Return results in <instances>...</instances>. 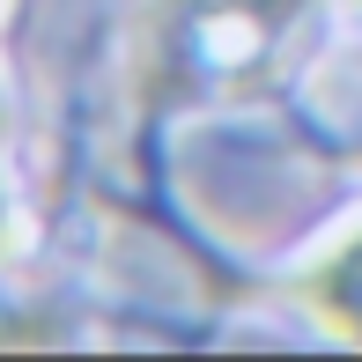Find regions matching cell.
Segmentation results:
<instances>
[{
	"label": "cell",
	"instance_id": "cell-2",
	"mask_svg": "<svg viewBox=\"0 0 362 362\" xmlns=\"http://www.w3.org/2000/svg\"><path fill=\"white\" fill-rule=\"evenodd\" d=\"M296 288H303V303L318 310L340 340H355V348H362V222H355V229H348V237H340Z\"/></svg>",
	"mask_w": 362,
	"mask_h": 362
},
{
	"label": "cell",
	"instance_id": "cell-1",
	"mask_svg": "<svg viewBox=\"0 0 362 362\" xmlns=\"http://www.w3.org/2000/svg\"><path fill=\"white\" fill-rule=\"evenodd\" d=\"M170 30H177L170 59H192V67H207V74H237L244 59L274 37L267 15H259V0H207V8L177 15Z\"/></svg>",
	"mask_w": 362,
	"mask_h": 362
},
{
	"label": "cell",
	"instance_id": "cell-3",
	"mask_svg": "<svg viewBox=\"0 0 362 362\" xmlns=\"http://www.w3.org/2000/svg\"><path fill=\"white\" fill-rule=\"evenodd\" d=\"M8 229L15 222H8V185H0V252H8Z\"/></svg>",
	"mask_w": 362,
	"mask_h": 362
}]
</instances>
